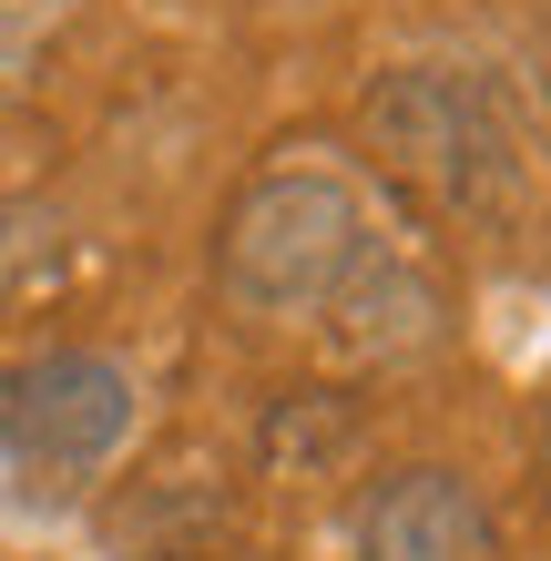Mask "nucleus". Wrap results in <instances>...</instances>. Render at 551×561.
Returning <instances> with one entry per match:
<instances>
[{
    "label": "nucleus",
    "mask_w": 551,
    "mask_h": 561,
    "mask_svg": "<svg viewBox=\"0 0 551 561\" xmlns=\"http://www.w3.org/2000/svg\"><path fill=\"white\" fill-rule=\"evenodd\" d=\"M358 144L429 225L491 236L531 194V113L491 61H399L358 92Z\"/></svg>",
    "instance_id": "f257e3e1"
},
{
    "label": "nucleus",
    "mask_w": 551,
    "mask_h": 561,
    "mask_svg": "<svg viewBox=\"0 0 551 561\" xmlns=\"http://www.w3.org/2000/svg\"><path fill=\"white\" fill-rule=\"evenodd\" d=\"M378 245H388V215L358 163L276 153L215 215V296L245 327H317Z\"/></svg>",
    "instance_id": "f03ea898"
},
{
    "label": "nucleus",
    "mask_w": 551,
    "mask_h": 561,
    "mask_svg": "<svg viewBox=\"0 0 551 561\" xmlns=\"http://www.w3.org/2000/svg\"><path fill=\"white\" fill-rule=\"evenodd\" d=\"M144 428V378L113 347H31L0 368V480L21 501H82L123 470Z\"/></svg>",
    "instance_id": "7ed1b4c3"
},
{
    "label": "nucleus",
    "mask_w": 551,
    "mask_h": 561,
    "mask_svg": "<svg viewBox=\"0 0 551 561\" xmlns=\"http://www.w3.org/2000/svg\"><path fill=\"white\" fill-rule=\"evenodd\" d=\"M347 561H501V511L480 501L470 470L449 459H409L388 470L358 520H347Z\"/></svg>",
    "instance_id": "20e7f679"
},
{
    "label": "nucleus",
    "mask_w": 551,
    "mask_h": 561,
    "mask_svg": "<svg viewBox=\"0 0 551 561\" xmlns=\"http://www.w3.org/2000/svg\"><path fill=\"white\" fill-rule=\"evenodd\" d=\"M317 327H328V337H337L347 357H358V368H399V357L439 347L449 307H439V276L418 266V255H409L399 236H388V245L368 255V266L347 276V296H337V307L317 317Z\"/></svg>",
    "instance_id": "39448f33"
},
{
    "label": "nucleus",
    "mask_w": 551,
    "mask_h": 561,
    "mask_svg": "<svg viewBox=\"0 0 551 561\" xmlns=\"http://www.w3.org/2000/svg\"><path fill=\"white\" fill-rule=\"evenodd\" d=\"M61 21H72V0H0V103L42 82V61H51V42H61Z\"/></svg>",
    "instance_id": "423d86ee"
},
{
    "label": "nucleus",
    "mask_w": 551,
    "mask_h": 561,
    "mask_svg": "<svg viewBox=\"0 0 551 561\" xmlns=\"http://www.w3.org/2000/svg\"><path fill=\"white\" fill-rule=\"evenodd\" d=\"M51 255V225H42V205H21V194H0V296H11L31 266Z\"/></svg>",
    "instance_id": "0eeeda50"
},
{
    "label": "nucleus",
    "mask_w": 551,
    "mask_h": 561,
    "mask_svg": "<svg viewBox=\"0 0 551 561\" xmlns=\"http://www.w3.org/2000/svg\"><path fill=\"white\" fill-rule=\"evenodd\" d=\"M541 501H551V419H541Z\"/></svg>",
    "instance_id": "6e6552de"
}]
</instances>
